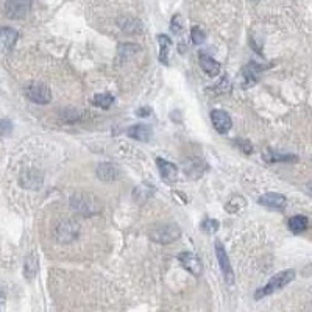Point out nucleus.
Instances as JSON below:
<instances>
[{"mask_svg": "<svg viewBox=\"0 0 312 312\" xmlns=\"http://www.w3.org/2000/svg\"><path fill=\"white\" fill-rule=\"evenodd\" d=\"M80 224L75 220H63L55 228V239L61 244H70L80 236Z\"/></svg>", "mask_w": 312, "mask_h": 312, "instance_id": "20e7f679", "label": "nucleus"}, {"mask_svg": "<svg viewBox=\"0 0 312 312\" xmlns=\"http://www.w3.org/2000/svg\"><path fill=\"white\" fill-rule=\"evenodd\" d=\"M136 114H138L139 117H147V116L152 114V108H149V106H145V108H139V109L136 111Z\"/></svg>", "mask_w": 312, "mask_h": 312, "instance_id": "c85d7f7f", "label": "nucleus"}, {"mask_svg": "<svg viewBox=\"0 0 312 312\" xmlns=\"http://www.w3.org/2000/svg\"><path fill=\"white\" fill-rule=\"evenodd\" d=\"M215 253H217V259H218V264H220L222 273H224V278L227 280L228 284H233L234 283V273H233V269H231L228 254L225 251V247L222 245L220 241H215Z\"/></svg>", "mask_w": 312, "mask_h": 312, "instance_id": "0eeeda50", "label": "nucleus"}, {"mask_svg": "<svg viewBox=\"0 0 312 312\" xmlns=\"http://www.w3.org/2000/svg\"><path fill=\"white\" fill-rule=\"evenodd\" d=\"M153 192H155V188H153V186H149V185H141L139 188H136V189H135V192H133V198H135L136 201H139L141 195H144V197H142V201H147V198H149V197H152V195H153Z\"/></svg>", "mask_w": 312, "mask_h": 312, "instance_id": "4be33fe9", "label": "nucleus"}, {"mask_svg": "<svg viewBox=\"0 0 312 312\" xmlns=\"http://www.w3.org/2000/svg\"><path fill=\"white\" fill-rule=\"evenodd\" d=\"M178 261L181 262V265L188 272H191L194 277H200L201 275V262L198 259V256L192 251H183L178 256Z\"/></svg>", "mask_w": 312, "mask_h": 312, "instance_id": "9d476101", "label": "nucleus"}, {"mask_svg": "<svg viewBox=\"0 0 312 312\" xmlns=\"http://www.w3.org/2000/svg\"><path fill=\"white\" fill-rule=\"evenodd\" d=\"M239 145V149L245 153V155H251L253 153V145L250 144V141H245V139H237L236 142Z\"/></svg>", "mask_w": 312, "mask_h": 312, "instance_id": "cd10ccee", "label": "nucleus"}, {"mask_svg": "<svg viewBox=\"0 0 312 312\" xmlns=\"http://www.w3.org/2000/svg\"><path fill=\"white\" fill-rule=\"evenodd\" d=\"M258 203L261 206L265 208H270V209H284L287 205V198L281 194L277 192H269V194H264L262 197H259Z\"/></svg>", "mask_w": 312, "mask_h": 312, "instance_id": "9b49d317", "label": "nucleus"}, {"mask_svg": "<svg viewBox=\"0 0 312 312\" xmlns=\"http://www.w3.org/2000/svg\"><path fill=\"white\" fill-rule=\"evenodd\" d=\"M24 93H25L28 100H31L34 103H39V105H47L52 100L50 89L46 84H42V83H30L24 89Z\"/></svg>", "mask_w": 312, "mask_h": 312, "instance_id": "39448f33", "label": "nucleus"}, {"mask_svg": "<svg viewBox=\"0 0 312 312\" xmlns=\"http://www.w3.org/2000/svg\"><path fill=\"white\" fill-rule=\"evenodd\" d=\"M293 278H295V270H292V269H289V270H283V272L277 273L275 277L270 278V281L267 283L264 287H261V289L256 290L254 298H256V300H261V298H264V297L272 295L273 292L281 290V289L286 287L290 281H293Z\"/></svg>", "mask_w": 312, "mask_h": 312, "instance_id": "f03ea898", "label": "nucleus"}, {"mask_svg": "<svg viewBox=\"0 0 312 312\" xmlns=\"http://www.w3.org/2000/svg\"><path fill=\"white\" fill-rule=\"evenodd\" d=\"M11 131H13V123H11V120H8V119H2V120H0V135L8 136V135H11Z\"/></svg>", "mask_w": 312, "mask_h": 312, "instance_id": "a878e982", "label": "nucleus"}, {"mask_svg": "<svg viewBox=\"0 0 312 312\" xmlns=\"http://www.w3.org/2000/svg\"><path fill=\"white\" fill-rule=\"evenodd\" d=\"M170 28H172V31L176 33V34H180V33L183 31V22H181V16H180V14H176V16L172 19Z\"/></svg>", "mask_w": 312, "mask_h": 312, "instance_id": "bb28decb", "label": "nucleus"}, {"mask_svg": "<svg viewBox=\"0 0 312 312\" xmlns=\"http://www.w3.org/2000/svg\"><path fill=\"white\" fill-rule=\"evenodd\" d=\"M211 120H212L214 128L217 130V133H220V135H225V133H228L233 126V120H231L230 114L222 109H212Z\"/></svg>", "mask_w": 312, "mask_h": 312, "instance_id": "1a4fd4ad", "label": "nucleus"}, {"mask_svg": "<svg viewBox=\"0 0 312 312\" xmlns=\"http://www.w3.org/2000/svg\"><path fill=\"white\" fill-rule=\"evenodd\" d=\"M218 220H215V218H206V220H203V224H201V230L205 231V233H208V234H214L217 230H218Z\"/></svg>", "mask_w": 312, "mask_h": 312, "instance_id": "b1692460", "label": "nucleus"}, {"mask_svg": "<svg viewBox=\"0 0 312 312\" xmlns=\"http://www.w3.org/2000/svg\"><path fill=\"white\" fill-rule=\"evenodd\" d=\"M38 273V258L31 253L25 258V262H24V277L31 281Z\"/></svg>", "mask_w": 312, "mask_h": 312, "instance_id": "a211bd4d", "label": "nucleus"}, {"mask_svg": "<svg viewBox=\"0 0 312 312\" xmlns=\"http://www.w3.org/2000/svg\"><path fill=\"white\" fill-rule=\"evenodd\" d=\"M198 61H200L201 70H203L208 77L214 78V77L218 75V72H220V64H218L212 57H209V55H206V53H200V55H198Z\"/></svg>", "mask_w": 312, "mask_h": 312, "instance_id": "4468645a", "label": "nucleus"}, {"mask_svg": "<svg viewBox=\"0 0 312 312\" xmlns=\"http://www.w3.org/2000/svg\"><path fill=\"white\" fill-rule=\"evenodd\" d=\"M94 103L103 109H108L114 103V97L111 94H97L94 96Z\"/></svg>", "mask_w": 312, "mask_h": 312, "instance_id": "5701e85b", "label": "nucleus"}, {"mask_svg": "<svg viewBox=\"0 0 312 312\" xmlns=\"http://www.w3.org/2000/svg\"><path fill=\"white\" fill-rule=\"evenodd\" d=\"M156 164H158V170L161 173V176L164 178V181L167 183H173L176 180V173H178V169L175 164L162 159V158H158L156 159Z\"/></svg>", "mask_w": 312, "mask_h": 312, "instance_id": "2eb2a0df", "label": "nucleus"}, {"mask_svg": "<svg viewBox=\"0 0 312 312\" xmlns=\"http://www.w3.org/2000/svg\"><path fill=\"white\" fill-rule=\"evenodd\" d=\"M191 39H192L194 44H197V46H198V44H203L206 41V33L200 27H194L191 30Z\"/></svg>", "mask_w": 312, "mask_h": 312, "instance_id": "393cba45", "label": "nucleus"}, {"mask_svg": "<svg viewBox=\"0 0 312 312\" xmlns=\"http://www.w3.org/2000/svg\"><path fill=\"white\" fill-rule=\"evenodd\" d=\"M245 206H247V201H245L244 197H241V195H233V197L228 200V203L225 205V209H227L228 212H231V214H236V212H241Z\"/></svg>", "mask_w": 312, "mask_h": 312, "instance_id": "412c9836", "label": "nucleus"}, {"mask_svg": "<svg viewBox=\"0 0 312 312\" xmlns=\"http://www.w3.org/2000/svg\"><path fill=\"white\" fill-rule=\"evenodd\" d=\"M126 135L131 139H136V141H141V142H147L152 138L153 131L147 125H133V126H130L126 130Z\"/></svg>", "mask_w": 312, "mask_h": 312, "instance_id": "dca6fc26", "label": "nucleus"}, {"mask_svg": "<svg viewBox=\"0 0 312 312\" xmlns=\"http://www.w3.org/2000/svg\"><path fill=\"white\" fill-rule=\"evenodd\" d=\"M309 220L306 215H293L289 218V227L293 233H301L304 230H307Z\"/></svg>", "mask_w": 312, "mask_h": 312, "instance_id": "aec40b11", "label": "nucleus"}, {"mask_svg": "<svg viewBox=\"0 0 312 312\" xmlns=\"http://www.w3.org/2000/svg\"><path fill=\"white\" fill-rule=\"evenodd\" d=\"M149 236L153 242L167 245V244H172V242H175L181 237V228L175 224H166V225L153 228Z\"/></svg>", "mask_w": 312, "mask_h": 312, "instance_id": "7ed1b4c3", "label": "nucleus"}, {"mask_svg": "<svg viewBox=\"0 0 312 312\" xmlns=\"http://www.w3.org/2000/svg\"><path fill=\"white\" fill-rule=\"evenodd\" d=\"M70 209L80 215L91 217L102 211V201L89 192H75L69 200Z\"/></svg>", "mask_w": 312, "mask_h": 312, "instance_id": "f257e3e1", "label": "nucleus"}, {"mask_svg": "<svg viewBox=\"0 0 312 312\" xmlns=\"http://www.w3.org/2000/svg\"><path fill=\"white\" fill-rule=\"evenodd\" d=\"M17 36H19V33L11 27L0 28V52H4V53L10 52L14 47Z\"/></svg>", "mask_w": 312, "mask_h": 312, "instance_id": "f8f14e48", "label": "nucleus"}, {"mask_svg": "<svg viewBox=\"0 0 312 312\" xmlns=\"http://www.w3.org/2000/svg\"><path fill=\"white\" fill-rule=\"evenodd\" d=\"M158 41H159V61L164 64H169V49L172 46V41L166 34H159Z\"/></svg>", "mask_w": 312, "mask_h": 312, "instance_id": "6ab92c4d", "label": "nucleus"}, {"mask_svg": "<svg viewBox=\"0 0 312 312\" xmlns=\"http://www.w3.org/2000/svg\"><path fill=\"white\" fill-rule=\"evenodd\" d=\"M31 0H7L5 11L10 19H22L28 14Z\"/></svg>", "mask_w": 312, "mask_h": 312, "instance_id": "6e6552de", "label": "nucleus"}, {"mask_svg": "<svg viewBox=\"0 0 312 312\" xmlns=\"http://www.w3.org/2000/svg\"><path fill=\"white\" fill-rule=\"evenodd\" d=\"M19 183L28 191H38L44 183V173L38 169H27L21 173Z\"/></svg>", "mask_w": 312, "mask_h": 312, "instance_id": "423d86ee", "label": "nucleus"}, {"mask_svg": "<svg viewBox=\"0 0 312 312\" xmlns=\"http://www.w3.org/2000/svg\"><path fill=\"white\" fill-rule=\"evenodd\" d=\"M264 159L267 162H297L298 158L292 153H280V152H273V150H265Z\"/></svg>", "mask_w": 312, "mask_h": 312, "instance_id": "f3484780", "label": "nucleus"}, {"mask_svg": "<svg viewBox=\"0 0 312 312\" xmlns=\"http://www.w3.org/2000/svg\"><path fill=\"white\" fill-rule=\"evenodd\" d=\"M96 173H97V178H99V180H102V181H116L117 178L120 176V170L113 162H102V164H99Z\"/></svg>", "mask_w": 312, "mask_h": 312, "instance_id": "ddd939ff", "label": "nucleus"}]
</instances>
